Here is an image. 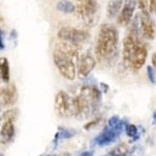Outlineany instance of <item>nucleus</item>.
Listing matches in <instances>:
<instances>
[{
    "mask_svg": "<svg viewBox=\"0 0 156 156\" xmlns=\"http://www.w3.org/2000/svg\"><path fill=\"white\" fill-rule=\"evenodd\" d=\"M96 65H97V61L90 54L85 53L82 55L77 62L79 78L81 80L87 78L91 74V72L94 69Z\"/></svg>",
    "mask_w": 156,
    "mask_h": 156,
    "instance_id": "9",
    "label": "nucleus"
},
{
    "mask_svg": "<svg viewBox=\"0 0 156 156\" xmlns=\"http://www.w3.org/2000/svg\"><path fill=\"white\" fill-rule=\"evenodd\" d=\"M3 155H4V154H2V153H0V156H3Z\"/></svg>",
    "mask_w": 156,
    "mask_h": 156,
    "instance_id": "29",
    "label": "nucleus"
},
{
    "mask_svg": "<svg viewBox=\"0 0 156 156\" xmlns=\"http://www.w3.org/2000/svg\"><path fill=\"white\" fill-rule=\"evenodd\" d=\"M147 74H148V78L150 81L152 83H155V74H154L153 68L150 66H147Z\"/></svg>",
    "mask_w": 156,
    "mask_h": 156,
    "instance_id": "21",
    "label": "nucleus"
},
{
    "mask_svg": "<svg viewBox=\"0 0 156 156\" xmlns=\"http://www.w3.org/2000/svg\"><path fill=\"white\" fill-rule=\"evenodd\" d=\"M120 118L119 117L118 115H114L112 116L111 118H110V119L108 120V124L109 125H116V124H118L119 122H120Z\"/></svg>",
    "mask_w": 156,
    "mask_h": 156,
    "instance_id": "22",
    "label": "nucleus"
},
{
    "mask_svg": "<svg viewBox=\"0 0 156 156\" xmlns=\"http://www.w3.org/2000/svg\"><path fill=\"white\" fill-rule=\"evenodd\" d=\"M19 110L17 108H13V109H10V110H7L3 113V117L5 120H11L14 122L16 120L18 115H19Z\"/></svg>",
    "mask_w": 156,
    "mask_h": 156,
    "instance_id": "18",
    "label": "nucleus"
},
{
    "mask_svg": "<svg viewBox=\"0 0 156 156\" xmlns=\"http://www.w3.org/2000/svg\"><path fill=\"white\" fill-rule=\"evenodd\" d=\"M95 54L100 65L111 67L117 62L119 54V31L110 24H102L99 29Z\"/></svg>",
    "mask_w": 156,
    "mask_h": 156,
    "instance_id": "2",
    "label": "nucleus"
},
{
    "mask_svg": "<svg viewBox=\"0 0 156 156\" xmlns=\"http://www.w3.org/2000/svg\"><path fill=\"white\" fill-rule=\"evenodd\" d=\"M127 152H128L127 147L125 146H123V145H120V146L115 147L108 154L109 155H125V154H127Z\"/></svg>",
    "mask_w": 156,
    "mask_h": 156,
    "instance_id": "19",
    "label": "nucleus"
},
{
    "mask_svg": "<svg viewBox=\"0 0 156 156\" xmlns=\"http://www.w3.org/2000/svg\"><path fill=\"white\" fill-rule=\"evenodd\" d=\"M55 112L62 118H70L75 115L74 99L64 91H59L55 97Z\"/></svg>",
    "mask_w": 156,
    "mask_h": 156,
    "instance_id": "7",
    "label": "nucleus"
},
{
    "mask_svg": "<svg viewBox=\"0 0 156 156\" xmlns=\"http://www.w3.org/2000/svg\"><path fill=\"white\" fill-rule=\"evenodd\" d=\"M5 48V44L3 41V31L0 30V49L3 50Z\"/></svg>",
    "mask_w": 156,
    "mask_h": 156,
    "instance_id": "26",
    "label": "nucleus"
},
{
    "mask_svg": "<svg viewBox=\"0 0 156 156\" xmlns=\"http://www.w3.org/2000/svg\"><path fill=\"white\" fill-rule=\"evenodd\" d=\"M76 12L86 26L92 27L98 22L99 14L97 0H78Z\"/></svg>",
    "mask_w": 156,
    "mask_h": 156,
    "instance_id": "5",
    "label": "nucleus"
},
{
    "mask_svg": "<svg viewBox=\"0 0 156 156\" xmlns=\"http://www.w3.org/2000/svg\"><path fill=\"white\" fill-rule=\"evenodd\" d=\"M139 16L140 24H141V33L145 38L152 40L155 37L156 27L153 19L146 10H141V13Z\"/></svg>",
    "mask_w": 156,
    "mask_h": 156,
    "instance_id": "10",
    "label": "nucleus"
},
{
    "mask_svg": "<svg viewBox=\"0 0 156 156\" xmlns=\"http://www.w3.org/2000/svg\"><path fill=\"white\" fill-rule=\"evenodd\" d=\"M0 77L3 82L8 83L10 80V67L7 57H0Z\"/></svg>",
    "mask_w": 156,
    "mask_h": 156,
    "instance_id": "15",
    "label": "nucleus"
},
{
    "mask_svg": "<svg viewBox=\"0 0 156 156\" xmlns=\"http://www.w3.org/2000/svg\"><path fill=\"white\" fill-rule=\"evenodd\" d=\"M74 99V117L87 119L99 110L101 102V91L93 85H84L81 87L80 94Z\"/></svg>",
    "mask_w": 156,
    "mask_h": 156,
    "instance_id": "3",
    "label": "nucleus"
},
{
    "mask_svg": "<svg viewBox=\"0 0 156 156\" xmlns=\"http://www.w3.org/2000/svg\"><path fill=\"white\" fill-rule=\"evenodd\" d=\"M57 36L62 41L69 42L75 44L87 43L90 38L88 31L74 27H62L58 31Z\"/></svg>",
    "mask_w": 156,
    "mask_h": 156,
    "instance_id": "8",
    "label": "nucleus"
},
{
    "mask_svg": "<svg viewBox=\"0 0 156 156\" xmlns=\"http://www.w3.org/2000/svg\"><path fill=\"white\" fill-rule=\"evenodd\" d=\"M18 92L15 84L0 88V103L3 106H12L17 101Z\"/></svg>",
    "mask_w": 156,
    "mask_h": 156,
    "instance_id": "12",
    "label": "nucleus"
},
{
    "mask_svg": "<svg viewBox=\"0 0 156 156\" xmlns=\"http://www.w3.org/2000/svg\"><path fill=\"white\" fill-rule=\"evenodd\" d=\"M0 105H1V103H0ZM0 110H1V108H0Z\"/></svg>",
    "mask_w": 156,
    "mask_h": 156,
    "instance_id": "30",
    "label": "nucleus"
},
{
    "mask_svg": "<svg viewBox=\"0 0 156 156\" xmlns=\"http://www.w3.org/2000/svg\"><path fill=\"white\" fill-rule=\"evenodd\" d=\"M128 123L124 119L120 120V122L116 125H107L103 128L102 132L99 135L96 136L93 140V143L99 146H108L110 144L117 141L123 133V129Z\"/></svg>",
    "mask_w": 156,
    "mask_h": 156,
    "instance_id": "6",
    "label": "nucleus"
},
{
    "mask_svg": "<svg viewBox=\"0 0 156 156\" xmlns=\"http://www.w3.org/2000/svg\"><path fill=\"white\" fill-rule=\"evenodd\" d=\"M123 0H110L106 7V16L112 19L118 15L123 6Z\"/></svg>",
    "mask_w": 156,
    "mask_h": 156,
    "instance_id": "14",
    "label": "nucleus"
},
{
    "mask_svg": "<svg viewBox=\"0 0 156 156\" xmlns=\"http://www.w3.org/2000/svg\"><path fill=\"white\" fill-rule=\"evenodd\" d=\"M152 64L154 66V69H155L156 71V51L153 54V56H152Z\"/></svg>",
    "mask_w": 156,
    "mask_h": 156,
    "instance_id": "28",
    "label": "nucleus"
},
{
    "mask_svg": "<svg viewBox=\"0 0 156 156\" xmlns=\"http://www.w3.org/2000/svg\"><path fill=\"white\" fill-rule=\"evenodd\" d=\"M138 16L131 21L123 40V62L124 66L136 72L143 66L147 57V49L139 38Z\"/></svg>",
    "mask_w": 156,
    "mask_h": 156,
    "instance_id": "1",
    "label": "nucleus"
},
{
    "mask_svg": "<svg viewBox=\"0 0 156 156\" xmlns=\"http://www.w3.org/2000/svg\"><path fill=\"white\" fill-rule=\"evenodd\" d=\"M150 12L156 13V0L150 1Z\"/></svg>",
    "mask_w": 156,
    "mask_h": 156,
    "instance_id": "24",
    "label": "nucleus"
},
{
    "mask_svg": "<svg viewBox=\"0 0 156 156\" xmlns=\"http://www.w3.org/2000/svg\"><path fill=\"white\" fill-rule=\"evenodd\" d=\"M53 62L60 74L68 80H74L76 77V63L78 60L58 48L54 49Z\"/></svg>",
    "mask_w": 156,
    "mask_h": 156,
    "instance_id": "4",
    "label": "nucleus"
},
{
    "mask_svg": "<svg viewBox=\"0 0 156 156\" xmlns=\"http://www.w3.org/2000/svg\"><path fill=\"white\" fill-rule=\"evenodd\" d=\"M125 131L129 137H136L137 135V128L134 124H127L125 127Z\"/></svg>",
    "mask_w": 156,
    "mask_h": 156,
    "instance_id": "20",
    "label": "nucleus"
},
{
    "mask_svg": "<svg viewBox=\"0 0 156 156\" xmlns=\"http://www.w3.org/2000/svg\"><path fill=\"white\" fill-rule=\"evenodd\" d=\"M137 4V0H126L123 8L119 14L117 21L120 26H128L132 21V18Z\"/></svg>",
    "mask_w": 156,
    "mask_h": 156,
    "instance_id": "11",
    "label": "nucleus"
},
{
    "mask_svg": "<svg viewBox=\"0 0 156 156\" xmlns=\"http://www.w3.org/2000/svg\"><path fill=\"white\" fill-rule=\"evenodd\" d=\"M15 134V128L13 122L11 120H6L2 126L0 131V142L7 144L13 139Z\"/></svg>",
    "mask_w": 156,
    "mask_h": 156,
    "instance_id": "13",
    "label": "nucleus"
},
{
    "mask_svg": "<svg viewBox=\"0 0 156 156\" xmlns=\"http://www.w3.org/2000/svg\"><path fill=\"white\" fill-rule=\"evenodd\" d=\"M101 119H94V120H92L91 122H89V123H87L86 125L84 126V129H86V130H89L90 128H92V127H95L96 125H97L98 123H99V122H100Z\"/></svg>",
    "mask_w": 156,
    "mask_h": 156,
    "instance_id": "23",
    "label": "nucleus"
},
{
    "mask_svg": "<svg viewBox=\"0 0 156 156\" xmlns=\"http://www.w3.org/2000/svg\"><path fill=\"white\" fill-rule=\"evenodd\" d=\"M94 154L93 153V151H84V152H83L80 154L81 156H92Z\"/></svg>",
    "mask_w": 156,
    "mask_h": 156,
    "instance_id": "27",
    "label": "nucleus"
},
{
    "mask_svg": "<svg viewBox=\"0 0 156 156\" xmlns=\"http://www.w3.org/2000/svg\"><path fill=\"white\" fill-rule=\"evenodd\" d=\"M59 131L56 133L55 135V138L53 140V143L55 145V148L57 146V144L59 142V141L61 139H69L73 137L74 135H75V132L73 130H70V129H66V128H61L60 127Z\"/></svg>",
    "mask_w": 156,
    "mask_h": 156,
    "instance_id": "16",
    "label": "nucleus"
},
{
    "mask_svg": "<svg viewBox=\"0 0 156 156\" xmlns=\"http://www.w3.org/2000/svg\"><path fill=\"white\" fill-rule=\"evenodd\" d=\"M101 86V91L103 93H107V92L110 89V87H109V85L105 83H100Z\"/></svg>",
    "mask_w": 156,
    "mask_h": 156,
    "instance_id": "25",
    "label": "nucleus"
},
{
    "mask_svg": "<svg viewBox=\"0 0 156 156\" xmlns=\"http://www.w3.org/2000/svg\"><path fill=\"white\" fill-rule=\"evenodd\" d=\"M56 9L63 13H72L76 10V7L69 0H60L56 3Z\"/></svg>",
    "mask_w": 156,
    "mask_h": 156,
    "instance_id": "17",
    "label": "nucleus"
}]
</instances>
